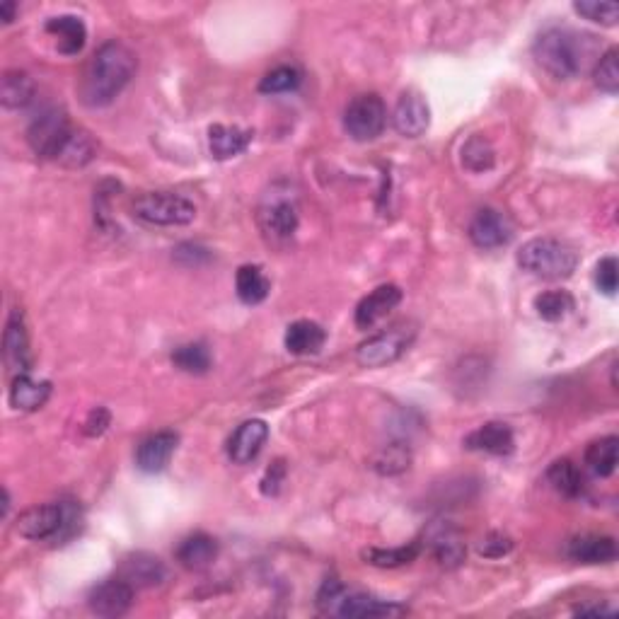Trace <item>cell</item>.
<instances>
[{
  "label": "cell",
  "mask_w": 619,
  "mask_h": 619,
  "mask_svg": "<svg viewBox=\"0 0 619 619\" xmlns=\"http://www.w3.org/2000/svg\"><path fill=\"white\" fill-rule=\"evenodd\" d=\"M138 61L136 54L124 42H104L100 49L92 54L88 66H85L83 78H80V100L85 107L100 109L112 104L124 92L126 85L136 75Z\"/></svg>",
  "instance_id": "6da1fadb"
},
{
  "label": "cell",
  "mask_w": 619,
  "mask_h": 619,
  "mask_svg": "<svg viewBox=\"0 0 619 619\" xmlns=\"http://www.w3.org/2000/svg\"><path fill=\"white\" fill-rule=\"evenodd\" d=\"M317 607L322 615H334L344 619H375V617H399L407 607L399 603L375 598L366 593H349L344 583L337 578H327L317 593Z\"/></svg>",
  "instance_id": "7a4b0ae2"
},
{
  "label": "cell",
  "mask_w": 619,
  "mask_h": 619,
  "mask_svg": "<svg viewBox=\"0 0 619 619\" xmlns=\"http://www.w3.org/2000/svg\"><path fill=\"white\" fill-rule=\"evenodd\" d=\"M518 266L545 281L569 279L578 266V252L557 237H535L518 250Z\"/></svg>",
  "instance_id": "3957f363"
},
{
  "label": "cell",
  "mask_w": 619,
  "mask_h": 619,
  "mask_svg": "<svg viewBox=\"0 0 619 619\" xmlns=\"http://www.w3.org/2000/svg\"><path fill=\"white\" fill-rule=\"evenodd\" d=\"M583 54V39L566 27H549L532 44L535 61L559 80H571L581 73Z\"/></svg>",
  "instance_id": "277c9868"
},
{
  "label": "cell",
  "mask_w": 619,
  "mask_h": 619,
  "mask_svg": "<svg viewBox=\"0 0 619 619\" xmlns=\"http://www.w3.org/2000/svg\"><path fill=\"white\" fill-rule=\"evenodd\" d=\"M133 216L138 221L148 225H160V228H170V225H189L196 218V206L187 196H179L172 192H148L141 194L131 204Z\"/></svg>",
  "instance_id": "5b68a950"
},
{
  "label": "cell",
  "mask_w": 619,
  "mask_h": 619,
  "mask_svg": "<svg viewBox=\"0 0 619 619\" xmlns=\"http://www.w3.org/2000/svg\"><path fill=\"white\" fill-rule=\"evenodd\" d=\"M75 129L71 126V119L63 109H44L39 117L32 119L30 129H27V141H30L32 150L42 155L46 160H59L71 143Z\"/></svg>",
  "instance_id": "8992f818"
},
{
  "label": "cell",
  "mask_w": 619,
  "mask_h": 619,
  "mask_svg": "<svg viewBox=\"0 0 619 619\" xmlns=\"http://www.w3.org/2000/svg\"><path fill=\"white\" fill-rule=\"evenodd\" d=\"M300 223L298 201L288 189H271V194L264 196L262 206H259V225H262L264 235L274 242H288L295 235Z\"/></svg>",
  "instance_id": "52a82bcc"
},
{
  "label": "cell",
  "mask_w": 619,
  "mask_h": 619,
  "mask_svg": "<svg viewBox=\"0 0 619 619\" xmlns=\"http://www.w3.org/2000/svg\"><path fill=\"white\" fill-rule=\"evenodd\" d=\"M416 332L412 327L397 325L387 332L375 334L363 341L356 349V361L363 368H385L390 363H395L407 354V349L412 346Z\"/></svg>",
  "instance_id": "ba28073f"
},
{
  "label": "cell",
  "mask_w": 619,
  "mask_h": 619,
  "mask_svg": "<svg viewBox=\"0 0 619 619\" xmlns=\"http://www.w3.org/2000/svg\"><path fill=\"white\" fill-rule=\"evenodd\" d=\"M387 107L380 95H358L344 112V129L358 143L375 141L385 131Z\"/></svg>",
  "instance_id": "9c48e42d"
},
{
  "label": "cell",
  "mask_w": 619,
  "mask_h": 619,
  "mask_svg": "<svg viewBox=\"0 0 619 619\" xmlns=\"http://www.w3.org/2000/svg\"><path fill=\"white\" fill-rule=\"evenodd\" d=\"M63 525H66V503H42V506L27 508L17 518L15 530L25 540H59Z\"/></svg>",
  "instance_id": "30bf717a"
},
{
  "label": "cell",
  "mask_w": 619,
  "mask_h": 619,
  "mask_svg": "<svg viewBox=\"0 0 619 619\" xmlns=\"http://www.w3.org/2000/svg\"><path fill=\"white\" fill-rule=\"evenodd\" d=\"M470 240L479 250H501L513 240V223L496 208H482L470 223Z\"/></svg>",
  "instance_id": "8fae6325"
},
{
  "label": "cell",
  "mask_w": 619,
  "mask_h": 619,
  "mask_svg": "<svg viewBox=\"0 0 619 619\" xmlns=\"http://www.w3.org/2000/svg\"><path fill=\"white\" fill-rule=\"evenodd\" d=\"M136 588L124 578H109L95 586L88 595V607L100 617H121L131 610Z\"/></svg>",
  "instance_id": "7c38bea8"
},
{
  "label": "cell",
  "mask_w": 619,
  "mask_h": 619,
  "mask_svg": "<svg viewBox=\"0 0 619 619\" xmlns=\"http://www.w3.org/2000/svg\"><path fill=\"white\" fill-rule=\"evenodd\" d=\"M3 356L8 368L15 375L30 373L32 368V354H30V337H27L25 317L20 310H13L8 317L3 334Z\"/></svg>",
  "instance_id": "4fadbf2b"
},
{
  "label": "cell",
  "mask_w": 619,
  "mask_h": 619,
  "mask_svg": "<svg viewBox=\"0 0 619 619\" xmlns=\"http://www.w3.org/2000/svg\"><path fill=\"white\" fill-rule=\"evenodd\" d=\"M428 124H431V109L426 100L416 92H404L397 100L395 112H392V126L399 136L419 138L424 136Z\"/></svg>",
  "instance_id": "5bb4252c"
},
{
  "label": "cell",
  "mask_w": 619,
  "mask_h": 619,
  "mask_svg": "<svg viewBox=\"0 0 619 619\" xmlns=\"http://www.w3.org/2000/svg\"><path fill=\"white\" fill-rule=\"evenodd\" d=\"M269 438V426L262 419H250L245 424L237 426V431L228 441V457L235 465H250L262 453Z\"/></svg>",
  "instance_id": "9a60e30c"
},
{
  "label": "cell",
  "mask_w": 619,
  "mask_h": 619,
  "mask_svg": "<svg viewBox=\"0 0 619 619\" xmlns=\"http://www.w3.org/2000/svg\"><path fill=\"white\" fill-rule=\"evenodd\" d=\"M465 448L474 453L487 455H511L516 450V436H513L511 426L501 424V421H489V424L474 428L465 436Z\"/></svg>",
  "instance_id": "2e32d148"
},
{
  "label": "cell",
  "mask_w": 619,
  "mask_h": 619,
  "mask_svg": "<svg viewBox=\"0 0 619 619\" xmlns=\"http://www.w3.org/2000/svg\"><path fill=\"white\" fill-rule=\"evenodd\" d=\"M402 303V288L395 283H387V286H378L373 293L358 303L356 308V327L358 329H370L378 325L383 317L390 315L397 305Z\"/></svg>",
  "instance_id": "e0dca14e"
},
{
  "label": "cell",
  "mask_w": 619,
  "mask_h": 619,
  "mask_svg": "<svg viewBox=\"0 0 619 619\" xmlns=\"http://www.w3.org/2000/svg\"><path fill=\"white\" fill-rule=\"evenodd\" d=\"M179 443V436L172 431H160L148 436L146 441L138 445L136 450V465L141 472L155 474L163 472L170 465L172 455H175Z\"/></svg>",
  "instance_id": "ac0fdd59"
},
{
  "label": "cell",
  "mask_w": 619,
  "mask_h": 619,
  "mask_svg": "<svg viewBox=\"0 0 619 619\" xmlns=\"http://www.w3.org/2000/svg\"><path fill=\"white\" fill-rule=\"evenodd\" d=\"M119 576L129 581L133 588H155L167 581V566L158 557L146 552H136L124 559Z\"/></svg>",
  "instance_id": "d6986e66"
},
{
  "label": "cell",
  "mask_w": 619,
  "mask_h": 619,
  "mask_svg": "<svg viewBox=\"0 0 619 619\" xmlns=\"http://www.w3.org/2000/svg\"><path fill=\"white\" fill-rule=\"evenodd\" d=\"M218 552H221V545L216 537L206 535V532H194L179 542L177 561L189 571H204L218 559Z\"/></svg>",
  "instance_id": "ffe728a7"
},
{
  "label": "cell",
  "mask_w": 619,
  "mask_h": 619,
  "mask_svg": "<svg viewBox=\"0 0 619 619\" xmlns=\"http://www.w3.org/2000/svg\"><path fill=\"white\" fill-rule=\"evenodd\" d=\"M566 554L578 564H610L617 559V542L607 535H578L566 545Z\"/></svg>",
  "instance_id": "44dd1931"
},
{
  "label": "cell",
  "mask_w": 619,
  "mask_h": 619,
  "mask_svg": "<svg viewBox=\"0 0 619 619\" xmlns=\"http://www.w3.org/2000/svg\"><path fill=\"white\" fill-rule=\"evenodd\" d=\"M44 30L56 39V49L63 56H75L83 51L85 42H88V30H85V22L75 15H59L49 17L44 25Z\"/></svg>",
  "instance_id": "7402d4cb"
},
{
  "label": "cell",
  "mask_w": 619,
  "mask_h": 619,
  "mask_svg": "<svg viewBox=\"0 0 619 619\" xmlns=\"http://www.w3.org/2000/svg\"><path fill=\"white\" fill-rule=\"evenodd\" d=\"M254 131L240 129V126H223L216 124L208 129V148L216 160H230L245 153L247 146L252 143Z\"/></svg>",
  "instance_id": "603a6c76"
},
{
  "label": "cell",
  "mask_w": 619,
  "mask_h": 619,
  "mask_svg": "<svg viewBox=\"0 0 619 619\" xmlns=\"http://www.w3.org/2000/svg\"><path fill=\"white\" fill-rule=\"evenodd\" d=\"M51 397V385L46 380H34L30 373L15 375L10 387V404L17 412H37Z\"/></svg>",
  "instance_id": "cb8c5ba5"
},
{
  "label": "cell",
  "mask_w": 619,
  "mask_h": 619,
  "mask_svg": "<svg viewBox=\"0 0 619 619\" xmlns=\"http://www.w3.org/2000/svg\"><path fill=\"white\" fill-rule=\"evenodd\" d=\"M325 341H327V332L312 320L293 322V325H288L286 337H283V344H286V349L295 356L320 354L322 346H325Z\"/></svg>",
  "instance_id": "d4e9b609"
},
{
  "label": "cell",
  "mask_w": 619,
  "mask_h": 619,
  "mask_svg": "<svg viewBox=\"0 0 619 619\" xmlns=\"http://www.w3.org/2000/svg\"><path fill=\"white\" fill-rule=\"evenodd\" d=\"M431 549L433 557L445 569H455L460 566L467 557V547L462 542V537L457 535V530L448 528V525H441L436 532L431 535Z\"/></svg>",
  "instance_id": "484cf974"
},
{
  "label": "cell",
  "mask_w": 619,
  "mask_h": 619,
  "mask_svg": "<svg viewBox=\"0 0 619 619\" xmlns=\"http://www.w3.org/2000/svg\"><path fill=\"white\" fill-rule=\"evenodd\" d=\"M235 291L237 298L245 305L264 303L266 295L271 291V281L266 279L264 271L254 264H245L237 269L235 274Z\"/></svg>",
  "instance_id": "4316f807"
},
{
  "label": "cell",
  "mask_w": 619,
  "mask_h": 619,
  "mask_svg": "<svg viewBox=\"0 0 619 619\" xmlns=\"http://www.w3.org/2000/svg\"><path fill=\"white\" fill-rule=\"evenodd\" d=\"M619 460V438L617 436H605L600 441L590 443L586 450V465L595 477H612L617 470Z\"/></svg>",
  "instance_id": "83f0119b"
},
{
  "label": "cell",
  "mask_w": 619,
  "mask_h": 619,
  "mask_svg": "<svg viewBox=\"0 0 619 619\" xmlns=\"http://www.w3.org/2000/svg\"><path fill=\"white\" fill-rule=\"evenodd\" d=\"M37 95V85L27 73L8 71L3 75V85H0V97L8 109H22L34 102Z\"/></svg>",
  "instance_id": "f1b7e54d"
},
{
  "label": "cell",
  "mask_w": 619,
  "mask_h": 619,
  "mask_svg": "<svg viewBox=\"0 0 619 619\" xmlns=\"http://www.w3.org/2000/svg\"><path fill=\"white\" fill-rule=\"evenodd\" d=\"M421 554V542H409V545L402 547H370L363 549L361 557L366 559V564L378 566V569H399V566H407L416 561V557Z\"/></svg>",
  "instance_id": "f546056e"
},
{
  "label": "cell",
  "mask_w": 619,
  "mask_h": 619,
  "mask_svg": "<svg viewBox=\"0 0 619 619\" xmlns=\"http://www.w3.org/2000/svg\"><path fill=\"white\" fill-rule=\"evenodd\" d=\"M547 482L552 484L554 491H559L561 496H569V499H576V496L583 494L586 484H583L581 472L571 460H554L547 470Z\"/></svg>",
  "instance_id": "4dcf8cb0"
},
{
  "label": "cell",
  "mask_w": 619,
  "mask_h": 619,
  "mask_svg": "<svg viewBox=\"0 0 619 619\" xmlns=\"http://www.w3.org/2000/svg\"><path fill=\"white\" fill-rule=\"evenodd\" d=\"M409 465H412V453H409L407 445L402 443L383 445V448L373 455V470L378 474H385V477L402 474L404 470H409Z\"/></svg>",
  "instance_id": "1f68e13d"
},
{
  "label": "cell",
  "mask_w": 619,
  "mask_h": 619,
  "mask_svg": "<svg viewBox=\"0 0 619 619\" xmlns=\"http://www.w3.org/2000/svg\"><path fill=\"white\" fill-rule=\"evenodd\" d=\"M576 308L574 295L569 291H545L535 298L537 315L545 322H559Z\"/></svg>",
  "instance_id": "d6a6232c"
},
{
  "label": "cell",
  "mask_w": 619,
  "mask_h": 619,
  "mask_svg": "<svg viewBox=\"0 0 619 619\" xmlns=\"http://www.w3.org/2000/svg\"><path fill=\"white\" fill-rule=\"evenodd\" d=\"M172 363L189 375H204L211 370V354L204 344H184L175 349Z\"/></svg>",
  "instance_id": "836d02e7"
},
{
  "label": "cell",
  "mask_w": 619,
  "mask_h": 619,
  "mask_svg": "<svg viewBox=\"0 0 619 619\" xmlns=\"http://www.w3.org/2000/svg\"><path fill=\"white\" fill-rule=\"evenodd\" d=\"M303 83V73L293 66H279L269 71L259 83V92L262 95H281V92H293Z\"/></svg>",
  "instance_id": "e575fe53"
},
{
  "label": "cell",
  "mask_w": 619,
  "mask_h": 619,
  "mask_svg": "<svg viewBox=\"0 0 619 619\" xmlns=\"http://www.w3.org/2000/svg\"><path fill=\"white\" fill-rule=\"evenodd\" d=\"M462 165L472 172H487L494 167V148H491L487 138L472 136L462 146Z\"/></svg>",
  "instance_id": "d590c367"
},
{
  "label": "cell",
  "mask_w": 619,
  "mask_h": 619,
  "mask_svg": "<svg viewBox=\"0 0 619 619\" xmlns=\"http://www.w3.org/2000/svg\"><path fill=\"white\" fill-rule=\"evenodd\" d=\"M92 158H95V146H92L90 136L83 131H75L71 143H68L66 150H63L59 163L68 167H83L88 165Z\"/></svg>",
  "instance_id": "8d00e7d4"
},
{
  "label": "cell",
  "mask_w": 619,
  "mask_h": 619,
  "mask_svg": "<svg viewBox=\"0 0 619 619\" xmlns=\"http://www.w3.org/2000/svg\"><path fill=\"white\" fill-rule=\"evenodd\" d=\"M595 85L607 95H617L619 92V61H617V49H610L603 59L595 66Z\"/></svg>",
  "instance_id": "74e56055"
},
{
  "label": "cell",
  "mask_w": 619,
  "mask_h": 619,
  "mask_svg": "<svg viewBox=\"0 0 619 619\" xmlns=\"http://www.w3.org/2000/svg\"><path fill=\"white\" fill-rule=\"evenodd\" d=\"M574 10L578 15H583L590 22H598V25L612 27L619 20V8L615 3H600V0H578L574 3Z\"/></svg>",
  "instance_id": "f35d334b"
},
{
  "label": "cell",
  "mask_w": 619,
  "mask_h": 619,
  "mask_svg": "<svg viewBox=\"0 0 619 619\" xmlns=\"http://www.w3.org/2000/svg\"><path fill=\"white\" fill-rule=\"evenodd\" d=\"M617 271L619 264L615 257L600 259L598 266H595V286H598V291H603L605 295L617 293Z\"/></svg>",
  "instance_id": "ab89813d"
},
{
  "label": "cell",
  "mask_w": 619,
  "mask_h": 619,
  "mask_svg": "<svg viewBox=\"0 0 619 619\" xmlns=\"http://www.w3.org/2000/svg\"><path fill=\"white\" fill-rule=\"evenodd\" d=\"M511 549H513V540L508 535H503V532H489V535L482 537V542H479V554L487 559L506 557Z\"/></svg>",
  "instance_id": "60d3db41"
},
{
  "label": "cell",
  "mask_w": 619,
  "mask_h": 619,
  "mask_svg": "<svg viewBox=\"0 0 619 619\" xmlns=\"http://www.w3.org/2000/svg\"><path fill=\"white\" fill-rule=\"evenodd\" d=\"M283 479H286V467H283V462H274V465L269 467L262 479V491L266 496H276L279 494Z\"/></svg>",
  "instance_id": "b9f144b4"
},
{
  "label": "cell",
  "mask_w": 619,
  "mask_h": 619,
  "mask_svg": "<svg viewBox=\"0 0 619 619\" xmlns=\"http://www.w3.org/2000/svg\"><path fill=\"white\" fill-rule=\"evenodd\" d=\"M109 421H112V416H109L107 409H102V407L92 409L88 421H85V433H88V436H92V438L102 436V433L107 431Z\"/></svg>",
  "instance_id": "7bdbcfd3"
},
{
  "label": "cell",
  "mask_w": 619,
  "mask_h": 619,
  "mask_svg": "<svg viewBox=\"0 0 619 619\" xmlns=\"http://www.w3.org/2000/svg\"><path fill=\"white\" fill-rule=\"evenodd\" d=\"M574 615H581V617H588V615H593V617H603V615H615V607H610V605H581V607H576L574 610Z\"/></svg>",
  "instance_id": "ee69618b"
},
{
  "label": "cell",
  "mask_w": 619,
  "mask_h": 619,
  "mask_svg": "<svg viewBox=\"0 0 619 619\" xmlns=\"http://www.w3.org/2000/svg\"><path fill=\"white\" fill-rule=\"evenodd\" d=\"M15 10H17V5L13 3V0H5V3H0V17H3L5 25H10V22L15 20Z\"/></svg>",
  "instance_id": "f6af8a7d"
}]
</instances>
